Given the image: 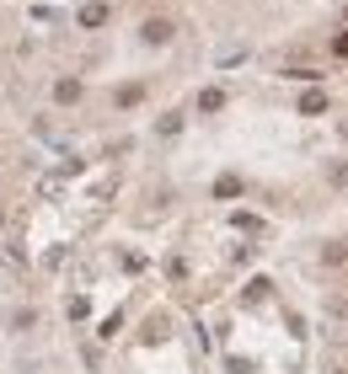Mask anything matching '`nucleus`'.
<instances>
[{"label":"nucleus","instance_id":"1","mask_svg":"<svg viewBox=\"0 0 348 374\" xmlns=\"http://www.w3.org/2000/svg\"><path fill=\"white\" fill-rule=\"evenodd\" d=\"M166 38H172V21H161V17L145 21V43H166Z\"/></svg>","mask_w":348,"mask_h":374},{"label":"nucleus","instance_id":"2","mask_svg":"<svg viewBox=\"0 0 348 374\" xmlns=\"http://www.w3.org/2000/svg\"><path fill=\"white\" fill-rule=\"evenodd\" d=\"M220 107H226V91H204L199 97V113H220Z\"/></svg>","mask_w":348,"mask_h":374},{"label":"nucleus","instance_id":"3","mask_svg":"<svg viewBox=\"0 0 348 374\" xmlns=\"http://www.w3.org/2000/svg\"><path fill=\"white\" fill-rule=\"evenodd\" d=\"M107 21V6H86L81 11V27H102Z\"/></svg>","mask_w":348,"mask_h":374},{"label":"nucleus","instance_id":"4","mask_svg":"<svg viewBox=\"0 0 348 374\" xmlns=\"http://www.w3.org/2000/svg\"><path fill=\"white\" fill-rule=\"evenodd\" d=\"M322 107H327V97H322V91H306V97H300V113H322Z\"/></svg>","mask_w":348,"mask_h":374},{"label":"nucleus","instance_id":"5","mask_svg":"<svg viewBox=\"0 0 348 374\" xmlns=\"http://www.w3.org/2000/svg\"><path fill=\"white\" fill-rule=\"evenodd\" d=\"M236 193H241V182H236V177H220V182H214V198H236Z\"/></svg>","mask_w":348,"mask_h":374},{"label":"nucleus","instance_id":"6","mask_svg":"<svg viewBox=\"0 0 348 374\" xmlns=\"http://www.w3.org/2000/svg\"><path fill=\"white\" fill-rule=\"evenodd\" d=\"M54 97H59V102H75V97H81V86H75V80H59V86H54Z\"/></svg>","mask_w":348,"mask_h":374}]
</instances>
